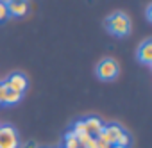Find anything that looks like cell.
I'll return each instance as SVG.
<instances>
[{
    "label": "cell",
    "mask_w": 152,
    "mask_h": 148,
    "mask_svg": "<svg viewBox=\"0 0 152 148\" xmlns=\"http://www.w3.org/2000/svg\"><path fill=\"white\" fill-rule=\"evenodd\" d=\"M106 27L113 36L124 38L131 32V18L124 13H115L106 20Z\"/></svg>",
    "instance_id": "obj_1"
},
{
    "label": "cell",
    "mask_w": 152,
    "mask_h": 148,
    "mask_svg": "<svg viewBox=\"0 0 152 148\" xmlns=\"http://www.w3.org/2000/svg\"><path fill=\"white\" fill-rule=\"evenodd\" d=\"M118 71H120V66H118V62H116L115 59L107 57V59H102V61L99 62V66H97V77H99L100 81H106V82H109V81L116 79Z\"/></svg>",
    "instance_id": "obj_2"
},
{
    "label": "cell",
    "mask_w": 152,
    "mask_h": 148,
    "mask_svg": "<svg viewBox=\"0 0 152 148\" xmlns=\"http://www.w3.org/2000/svg\"><path fill=\"white\" fill-rule=\"evenodd\" d=\"M0 148H20L18 132L11 125L0 127Z\"/></svg>",
    "instance_id": "obj_3"
},
{
    "label": "cell",
    "mask_w": 152,
    "mask_h": 148,
    "mask_svg": "<svg viewBox=\"0 0 152 148\" xmlns=\"http://www.w3.org/2000/svg\"><path fill=\"white\" fill-rule=\"evenodd\" d=\"M125 130L120 127V125H116V123H109V125H104V130L99 134V137L97 139H100V141H104L106 144H116L118 143V139H120V136L124 134Z\"/></svg>",
    "instance_id": "obj_4"
},
{
    "label": "cell",
    "mask_w": 152,
    "mask_h": 148,
    "mask_svg": "<svg viewBox=\"0 0 152 148\" xmlns=\"http://www.w3.org/2000/svg\"><path fill=\"white\" fill-rule=\"evenodd\" d=\"M4 86L11 91H16V93H22L27 89V79L25 75H22V73H13V75L7 77V81L4 82Z\"/></svg>",
    "instance_id": "obj_5"
},
{
    "label": "cell",
    "mask_w": 152,
    "mask_h": 148,
    "mask_svg": "<svg viewBox=\"0 0 152 148\" xmlns=\"http://www.w3.org/2000/svg\"><path fill=\"white\" fill-rule=\"evenodd\" d=\"M83 121H84L86 132H88L91 137H99V134L104 130V123H102V120L97 118V116H90V118H86V120H83Z\"/></svg>",
    "instance_id": "obj_6"
},
{
    "label": "cell",
    "mask_w": 152,
    "mask_h": 148,
    "mask_svg": "<svg viewBox=\"0 0 152 148\" xmlns=\"http://www.w3.org/2000/svg\"><path fill=\"white\" fill-rule=\"evenodd\" d=\"M7 11H9V15L20 18V16H25V15H27V11H29V4H27V0H9Z\"/></svg>",
    "instance_id": "obj_7"
},
{
    "label": "cell",
    "mask_w": 152,
    "mask_h": 148,
    "mask_svg": "<svg viewBox=\"0 0 152 148\" xmlns=\"http://www.w3.org/2000/svg\"><path fill=\"white\" fill-rule=\"evenodd\" d=\"M138 59L143 64L152 66V41L150 39H147V41H143L140 45V48H138Z\"/></svg>",
    "instance_id": "obj_8"
},
{
    "label": "cell",
    "mask_w": 152,
    "mask_h": 148,
    "mask_svg": "<svg viewBox=\"0 0 152 148\" xmlns=\"http://www.w3.org/2000/svg\"><path fill=\"white\" fill-rule=\"evenodd\" d=\"M20 100H22V93L11 91V89L6 91V96H4V104H6V105H15V104H18Z\"/></svg>",
    "instance_id": "obj_9"
},
{
    "label": "cell",
    "mask_w": 152,
    "mask_h": 148,
    "mask_svg": "<svg viewBox=\"0 0 152 148\" xmlns=\"http://www.w3.org/2000/svg\"><path fill=\"white\" fill-rule=\"evenodd\" d=\"M63 148H81L79 139L72 134V130L66 132V136H64V143H63Z\"/></svg>",
    "instance_id": "obj_10"
},
{
    "label": "cell",
    "mask_w": 152,
    "mask_h": 148,
    "mask_svg": "<svg viewBox=\"0 0 152 148\" xmlns=\"http://www.w3.org/2000/svg\"><path fill=\"white\" fill-rule=\"evenodd\" d=\"M72 134H73L75 137H79V136L86 134V127H84V121H83V120H79V121H75V123H73V127H72Z\"/></svg>",
    "instance_id": "obj_11"
},
{
    "label": "cell",
    "mask_w": 152,
    "mask_h": 148,
    "mask_svg": "<svg viewBox=\"0 0 152 148\" xmlns=\"http://www.w3.org/2000/svg\"><path fill=\"white\" fill-rule=\"evenodd\" d=\"M7 16H9V11H7V4H2V2H0V22H4Z\"/></svg>",
    "instance_id": "obj_12"
},
{
    "label": "cell",
    "mask_w": 152,
    "mask_h": 148,
    "mask_svg": "<svg viewBox=\"0 0 152 148\" xmlns=\"http://www.w3.org/2000/svg\"><path fill=\"white\" fill-rule=\"evenodd\" d=\"M6 91H7V88L4 86V82H0V105L4 104V96H6Z\"/></svg>",
    "instance_id": "obj_13"
},
{
    "label": "cell",
    "mask_w": 152,
    "mask_h": 148,
    "mask_svg": "<svg viewBox=\"0 0 152 148\" xmlns=\"http://www.w3.org/2000/svg\"><path fill=\"white\" fill-rule=\"evenodd\" d=\"M150 13H152V6L147 7V18H148V20H152V15H150Z\"/></svg>",
    "instance_id": "obj_14"
},
{
    "label": "cell",
    "mask_w": 152,
    "mask_h": 148,
    "mask_svg": "<svg viewBox=\"0 0 152 148\" xmlns=\"http://www.w3.org/2000/svg\"><path fill=\"white\" fill-rule=\"evenodd\" d=\"M23 148H38V146H36V143H27Z\"/></svg>",
    "instance_id": "obj_15"
},
{
    "label": "cell",
    "mask_w": 152,
    "mask_h": 148,
    "mask_svg": "<svg viewBox=\"0 0 152 148\" xmlns=\"http://www.w3.org/2000/svg\"><path fill=\"white\" fill-rule=\"evenodd\" d=\"M109 148H124V146H118V144H111Z\"/></svg>",
    "instance_id": "obj_16"
},
{
    "label": "cell",
    "mask_w": 152,
    "mask_h": 148,
    "mask_svg": "<svg viewBox=\"0 0 152 148\" xmlns=\"http://www.w3.org/2000/svg\"><path fill=\"white\" fill-rule=\"evenodd\" d=\"M0 2H2V4H9V0H0Z\"/></svg>",
    "instance_id": "obj_17"
}]
</instances>
